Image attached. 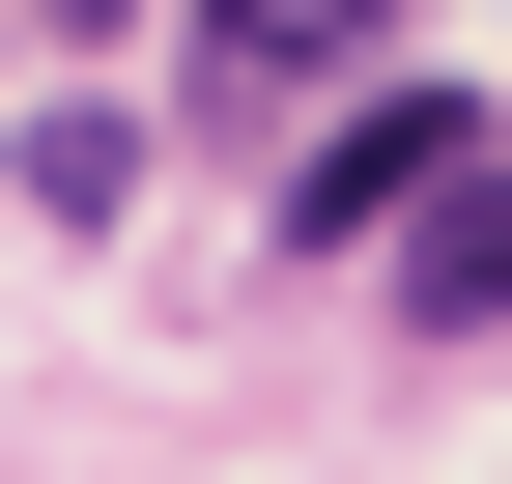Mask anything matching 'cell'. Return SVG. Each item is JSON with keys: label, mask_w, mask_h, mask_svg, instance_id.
Returning <instances> with one entry per match:
<instances>
[{"label": "cell", "mask_w": 512, "mask_h": 484, "mask_svg": "<svg viewBox=\"0 0 512 484\" xmlns=\"http://www.w3.org/2000/svg\"><path fill=\"white\" fill-rule=\"evenodd\" d=\"M456 143H484L456 86H342V143L285 171V228H313V257H370V228H399V200H427V171H456Z\"/></svg>", "instance_id": "obj_1"}, {"label": "cell", "mask_w": 512, "mask_h": 484, "mask_svg": "<svg viewBox=\"0 0 512 484\" xmlns=\"http://www.w3.org/2000/svg\"><path fill=\"white\" fill-rule=\"evenodd\" d=\"M370 257H399V314H427V342H484V314H512V143H456Z\"/></svg>", "instance_id": "obj_2"}, {"label": "cell", "mask_w": 512, "mask_h": 484, "mask_svg": "<svg viewBox=\"0 0 512 484\" xmlns=\"http://www.w3.org/2000/svg\"><path fill=\"white\" fill-rule=\"evenodd\" d=\"M370 29H399V0H200V114H313Z\"/></svg>", "instance_id": "obj_3"}, {"label": "cell", "mask_w": 512, "mask_h": 484, "mask_svg": "<svg viewBox=\"0 0 512 484\" xmlns=\"http://www.w3.org/2000/svg\"><path fill=\"white\" fill-rule=\"evenodd\" d=\"M0 171H29V228H114V200H143V114H114V86H57Z\"/></svg>", "instance_id": "obj_4"}, {"label": "cell", "mask_w": 512, "mask_h": 484, "mask_svg": "<svg viewBox=\"0 0 512 484\" xmlns=\"http://www.w3.org/2000/svg\"><path fill=\"white\" fill-rule=\"evenodd\" d=\"M29 29H143V0H29Z\"/></svg>", "instance_id": "obj_5"}]
</instances>
